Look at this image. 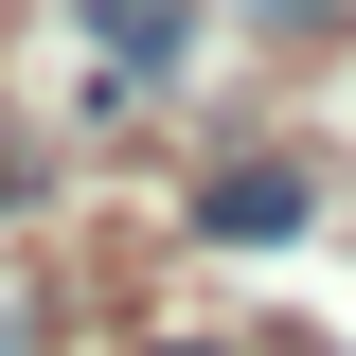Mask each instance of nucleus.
<instances>
[{"instance_id":"1","label":"nucleus","mask_w":356,"mask_h":356,"mask_svg":"<svg viewBox=\"0 0 356 356\" xmlns=\"http://www.w3.org/2000/svg\"><path fill=\"white\" fill-rule=\"evenodd\" d=\"M303 214H321L303 161H214V178H196V232H214V250H285Z\"/></svg>"},{"instance_id":"2","label":"nucleus","mask_w":356,"mask_h":356,"mask_svg":"<svg viewBox=\"0 0 356 356\" xmlns=\"http://www.w3.org/2000/svg\"><path fill=\"white\" fill-rule=\"evenodd\" d=\"M72 36L107 54V89L143 107V89H178V54H196V0H72Z\"/></svg>"},{"instance_id":"3","label":"nucleus","mask_w":356,"mask_h":356,"mask_svg":"<svg viewBox=\"0 0 356 356\" xmlns=\"http://www.w3.org/2000/svg\"><path fill=\"white\" fill-rule=\"evenodd\" d=\"M232 18H250V36H339L356 0H232Z\"/></svg>"},{"instance_id":"4","label":"nucleus","mask_w":356,"mask_h":356,"mask_svg":"<svg viewBox=\"0 0 356 356\" xmlns=\"http://www.w3.org/2000/svg\"><path fill=\"white\" fill-rule=\"evenodd\" d=\"M143 356H250V339H143Z\"/></svg>"}]
</instances>
